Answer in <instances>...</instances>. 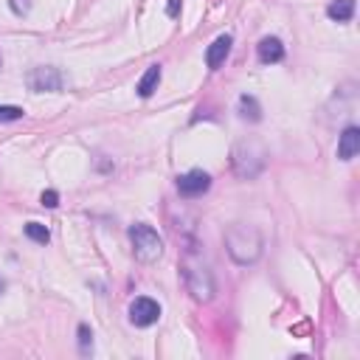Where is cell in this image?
<instances>
[{
    "instance_id": "6da1fadb",
    "label": "cell",
    "mask_w": 360,
    "mask_h": 360,
    "mask_svg": "<svg viewBox=\"0 0 360 360\" xmlns=\"http://www.w3.org/2000/svg\"><path fill=\"white\" fill-rule=\"evenodd\" d=\"M225 250L236 264H253L262 256V233L256 225L233 222L225 231Z\"/></svg>"
},
{
    "instance_id": "7a4b0ae2",
    "label": "cell",
    "mask_w": 360,
    "mask_h": 360,
    "mask_svg": "<svg viewBox=\"0 0 360 360\" xmlns=\"http://www.w3.org/2000/svg\"><path fill=\"white\" fill-rule=\"evenodd\" d=\"M183 281H186V290L191 292V298L194 301H200V304H205V301H211L214 298V276H211V270H208V264L202 262V256L200 253H194V250H188L186 256H183Z\"/></svg>"
},
{
    "instance_id": "3957f363",
    "label": "cell",
    "mask_w": 360,
    "mask_h": 360,
    "mask_svg": "<svg viewBox=\"0 0 360 360\" xmlns=\"http://www.w3.org/2000/svg\"><path fill=\"white\" fill-rule=\"evenodd\" d=\"M129 245H132L135 259L143 262V264H152V262H158V259L163 256V239H160V233H158L152 225H146V222L129 225Z\"/></svg>"
},
{
    "instance_id": "277c9868",
    "label": "cell",
    "mask_w": 360,
    "mask_h": 360,
    "mask_svg": "<svg viewBox=\"0 0 360 360\" xmlns=\"http://www.w3.org/2000/svg\"><path fill=\"white\" fill-rule=\"evenodd\" d=\"M264 163H267V152H264V146L259 141L236 143V149H233V172L239 177H248V180L256 177L264 169Z\"/></svg>"
},
{
    "instance_id": "5b68a950",
    "label": "cell",
    "mask_w": 360,
    "mask_h": 360,
    "mask_svg": "<svg viewBox=\"0 0 360 360\" xmlns=\"http://www.w3.org/2000/svg\"><path fill=\"white\" fill-rule=\"evenodd\" d=\"M25 82L34 93H59L62 90V73H59V68H51V65L28 70Z\"/></svg>"
},
{
    "instance_id": "8992f818",
    "label": "cell",
    "mask_w": 360,
    "mask_h": 360,
    "mask_svg": "<svg viewBox=\"0 0 360 360\" xmlns=\"http://www.w3.org/2000/svg\"><path fill=\"white\" fill-rule=\"evenodd\" d=\"M158 318H160V304H158L155 298H149V295H138V298L129 304V321H132L135 326L146 329V326L158 323Z\"/></svg>"
},
{
    "instance_id": "52a82bcc",
    "label": "cell",
    "mask_w": 360,
    "mask_h": 360,
    "mask_svg": "<svg viewBox=\"0 0 360 360\" xmlns=\"http://www.w3.org/2000/svg\"><path fill=\"white\" fill-rule=\"evenodd\" d=\"M208 188H211V174L202 172V169H191V172H186V174L177 177L180 197H188V200L191 197H202Z\"/></svg>"
},
{
    "instance_id": "ba28073f",
    "label": "cell",
    "mask_w": 360,
    "mask_h": 360,
    "mask_svg": "<svg viewBox=\"0 0 360 360\" xmlns=\"http://www.w3.org/2000/svg\"><path fill=\"white\" fill-rule=\"evenodd\" d=\"M231 45H233V39H231V34H219L208 48H205V65L211 68V70H217L225 59H228V53H231Z\"/></svg>"
},
{
    "instance_id": "9c48e42d",
    "label": "cell",
    "mask_w": 360,
    "mask_h": 360,
    "mask_svg": "<svg viewBox=\"0 0 360 360\" xmlns=\"http://www.w3.org/2000/svg\"><path fill=\"white\" fill-rule=\"evenodd\" d=\"M256 56L262 65H276L284 59V45L278 37H264L259 45H256Z\"/></svg>"
},
{
    "instance_id": "30bf717a",
    "label": "cell",
    "mask_w": 360,
    "mask_h": 360,
    "mask_svg": "<svg viewBox=\"0 0 360 360\" xmlns=\"http://www.w3.org/2000/svg\"><path fill=\"white\" fill-rule=\"evenodd\" d=\"M360 152V129L357 127H346L338 138V158L340 160H352Z\"/></svg>"
},
{
    "instance_id": "8fae6325",
    "label": "cell",
    "mask_w": 360,
    "mask_h": 360,
    "mask_svg": "<svg viewBox=\"0 0 360 360\" xmlns=\"http://www.w3.org/2000/svg\"><path fill=\"white\" fill-rule=\"evenodd\" d=\"M160 76H163V70H160V65H149L146 68V73L141 76V82H138V96L141 98H149L155 90H158V84H160Z\"/></svg>"
},
{
    "instance_id": "7c38bea8",
    "label": "cell",
    "mask_w": 360,
    "mask_h": 360,
    "mask_svg": "<svg viewBox=\"0 0 360 360\" xmlns=\"http://www.w3.org/2000/svg\"><path fill=\"white\" fill-rule=\"evenodd\" d=\"M326 14H329V20H335V22H349V20L354 17V0H332V3L326 6Z\"/></svg>"
},
{
    "instance_id": "4fadbf2b",
    "label": "cell",
    "mask_w": 360,
    "mask_h": 360,
    "mask_svg": "<svg viewBox=\"0 0 360 360\" xmlns=\"http://www.w3.org/2000/svg\"><path fill=\"white\" fill-rule=\"evenodd\" d=\"M236 112L242 121H259L262 118V107L253 96H239V104H236Z\"/></svg>"
},
{
    "instance_id": "5bb4252c",
    "label": "cell",
    "mask_w": 360,
    "mask_h": 360,
    "mask_svg": "<svg viewBox=\"0 0 360 360\" xmlns=\"http://www.w3.org/2000/svg\"><path fill=\"white\" fill-rule=\"evenodd\" d=\"M25 236L34 239V242H39V245H45V242L51 239V233H48V228H45L42 222H28V225H25Z\"/></svg>"
},
{
    "instance_id": "9a60e30c",
    "label": "cell",
    "mask_w": 360,
    "mask_h": 360,
    "mask_svg": "<svg viewBox=\"0 0 360 360\" xmlns=\"http://www.w3.org/2000/svg\"><path fill=\"white\" fill-rule=\"evenodd\" d=\"M79 352H82V354H90V352H93V332H90L87 323L79 326Z\"/></svg>"
},
{
    "instance_id": "2e32d148",
    "label": "cell",
    "mask_w": 360,
    "mask_h": 360,
    "mask_svg": "<svg viewBox=\"0 0 360 360\" xmlns=\"http://www.w3.org/2000/svg\"><path fill=\"white\" fill-rule=\"evenodd\" d=\"M25 112H22V107H17V104H0V124H6V121H20Z\"/></svg>"
},
{
    "instance_id": "e0dca14e",
    "label": "cell",
    "mask_w": 360,
    "mask_h": 360,
    "mask_svg": "<svg viewBox=\"0 0 360 360\" xmlns=\"http://www.w3.org/2000/svg\"><path fill=\"white\" fill-rule=\"evenodd\" d=\"M39 202H42L45 208H56V205H59V194H56L53 188H48V191H42V197H39Z\"/></svg>"
},
{
    "instance_id": "ac0fdd59",
    "label": "cell",
    "mask_w": 360,
    "mask_h": 360,
    "mask_svg": "<svg viewBox=\"0 0 360 360\" xmlns=\"http://www.w3.org/2000/svg\"><path fill=\"white\" fill-rule=\"evenodd\" d=\"M31 8V0H11V11L14 14H28Z\"/></svg>"
},
{
    "instance_id": "d6986e66",
    "label": "cell",
    "mask_w": 360,
    "mask_h": 360,
    "mask_svg": "<svg viewBox=\"0 0 360 360\" xmlns=\"http://www.w3.org/2000/svg\"><path fill=\"white\" fill-rule=\"evenodd\" d=\"M177 11H180V0H169L166 3V14L169 17H177Z\"/></svg>"
},
{
    "instance_id": "ffe728a7",
    "label": "cell",
    "mask_w": 360,
    "mask_h": 360,
    "mask_svg": "<svg viewBox=\"0 0 360 360\" xmlns=\"http://www.w3.org/2000/svg\"><path fill=\"white\" fill-rule=\"evenodd\" d=\"M0 292H3V278H0Z\"/></svg>"
}]
</instances>
